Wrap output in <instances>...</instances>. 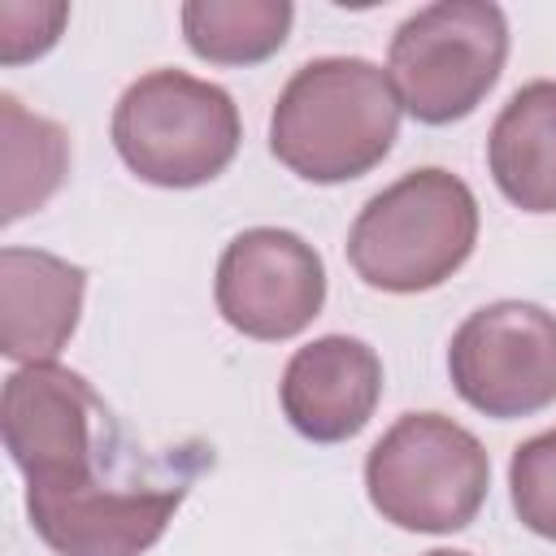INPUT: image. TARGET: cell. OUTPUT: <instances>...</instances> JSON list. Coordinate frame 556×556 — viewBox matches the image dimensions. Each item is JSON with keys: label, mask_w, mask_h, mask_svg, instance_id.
Here are the masks:
<instances>
[{"label": "cell", "mask_w": 556, "mask_h": 556, "mask_svg": "<svg viewBox=\"0 0 556 556\" xmlns=\"http://www.w3.org/2000/svg\"><path fill=\"white\" fill-rule=\"evenodd\" d=\"M400 135V96L365 56L304 61L274 100L269 152L304 182H352L382 165Z\"/></svg>", "instance_id": "cell-1"}, {"label": "cell", "mask_w": 556, "mask_h": 556, "mask_svg": "<svg viewBox=\"0 0 556 556\" xmlns=\"http://www.w3.org/2000/svg\"><path fill=\"white\" fill-rule=\"evenodd\" d=\"M478 243V200L452 169L426 165L382 187L348 230V265L374 291L443 287Z\"/></svg>", "instance_id": "cell-2"}, {"label": "cell", "mask_w": 556, "mask_h": 556, "mask_svg": "<svg viewBox=\"0 0 556 556\" xmlns=\"http://www.w3.org/2000/svg\"><path fill=\"white\" fill-rule=\"evenodd\" d=\"M243 126L226 87L187 70L135 78L113 109V148L152 187L187 191L213 182L239 152Z\"/></svg>", "instance_id": "cell-3"}, {"label": "cell", "mask_w": 556, "mask_h": 556, "mask_svg": "<svg viewBox=\"0 0 556 556\" xmlns=\"http://www.w3.org/2000/svg\"><path fill=\"white\" fill-rule=\"evenodd\" d=\"M486 447L443 413H404L365 456L369 504L413 534L465 530L486 504Z\"/></svg>", "instance_id": "cell-4"}, {"label": "cell", "mask_w": 556, "mask_h": 556, "mask_svg": "<svg viewBox=\"0 0 556 556\" xmlns=\"http://www.w3.org/2000/svg\"><path fill=\"white\" fill-rule=\"evenodd\" d=\"M508 61V22L491 0H439L408 13L387 48V78L400 109L421 126L469 117L500 83Z\"/></svg>", "instance_id": "cell-5"}, {"label": "cell", "mask_w": 556, "mask_h": 556, "mask_svg": "<svg viewBox=\"0 0 556 556\" xmlns=\"http://www.w3.org/2000/svg\"><path fill=\"white\" fill-rule=\"evenodd\" d=\"M0 430L30 491L100 482L96 465L117 443L113 417L91 382L65 365H22L4 378Z\"/></svg>", "instance_id": "cell-6"}, {"label": "cell", "mask_w": 556, "mask_h": 556, "mask_svg": "<svg viewBox=\"0 0 556 556\" xmlns=\"http://www.w3.org/2000/svg\"><path fill=\"white\" fill-rule=\"evenodd\" d=\"M447 378L482 417L543 413L556 404V313L530 300H495L469 313L452 334Z\"/></svg>", "instance_id": "cell-7"}, {"label": "cell", "mask_w": 556, "mask_h": 556, "mask_svg": "<svg viewBox=\"0 0 556 556\" xmlns=\"http://www.w3.org/2000/svg\"><path fill=\"white\" fill-rule=\"evenodd\" d=\"M213 300L222 321L248 339H295L326 304L321 252L295 230L252 226L226 243L213 278Z\"/></svg>", "instance_id": "cell-8"}, {"label": "cell", "mask_w": 556, "mask_h": 556, "mask_svg": "<svg viewBox=\"0 0 556 556\" xmlns=\"http://www.w3.org/2000/svg\"><path fill=\"white\" fill-rule=\"evenodd\" d=\"M187 486H113L87 482L65 491H30L35 534L56 556H143L169 530Z\"/></svg>", "instance_id": "cell-9"}, {"label": "cell", "mask_w": 556, "mask_h": 556, "mask_svg": "<svg viewBox=\"0 0 556 556\" xmlns=\"http://www.w3.org/2000/svg\"><path fill=\"white\" fill-rule=\"evenodd\" d=\"M382 400V361L365 339L321 334L291 352L278 404L308 443H343L361 434Z\"/></svg>", "instance_id": "cell-10"}, {"label": "cell", "mask_w": 556, "mask_h": 556, "mask_svg": "<svg viewBox=\"0 0 556 556\" xmlns=\"http://www.w3.org/2000/svg\"><path fill=\"white\" fill-rule=\"evenodd\" d=\"M87 269L39 248L0 252V352L17 365L56 361L83 317Z\"/></svg>", "instance_id": "cell-11"}, {"label": "cell", "mask_w": 556, "mask_h": 556, "mask_svg": "<svg viewBox=\"0 0 556 556\" xmlns=\"http://www.w3.org/2000/svg\"><path fill=\"white\" fill-rule=\"evenodd\" d=\"M486 165L521 213H556V78H534L508 96L491 135Z\"/></svg>", "instance_id": "cell-12"}, {"label": "cell", "mask_w": 556, "mask_h": 556, "mask_svg": "<svg viewBox=\"0 0 556 556\" xmlns=\"http://www.w3.org/2000/svg\"><path fill=\"white\" fill-rule=\"evenodd\" d=\"M182 39L208 65H261L269 61L295 22L287 0H187Z\"/></svg>", "instance_id": "cell-13"}, {"label": "cell", "mask_w": 556, "mask_h": 556, "mask_svg": "<svg viewBox=\"0 0 556 556\" xmlns=\"http://www.w3.org/2000/svg\"><path fill=\"white\" fill-rule=\"evenodd\" d=\"M0 148H4V191L0 217L17 222L43 208L70 169V139L52 117L22 109L17 96H0Z\"/></svg>", "instance_id": "cell-14"}, {"label": "cell", "mask_w": 556, "mask_h": 556, "mask_svg": "<svg viewBox=\"0 0 556 556\" xmlns=\"http://www.w3.org/2000/svg\"><path fill=\"white\" fill-rule=\"evenodd\" d=\"M508 491L521 526L556 543V430H543L513 452Z\"/></svg>", "instance_id": "cell-15"}, {"label": "cell", "mask_w": 556, "mask_h": 556, "mask_svg": "<svg viewBox=\"0 0 556 556\" xmlns=\"http://www.w3.org/2000/svg\"><path fill=\"white\" fill-rule=\"evenodd\" d=\"M65 17H70V4H61V0H52V4L4 0L0 4V61L4 65H22V61L43 56L61 39Z\"/></svg>", "instance_id": "cell-16"}, {"label": "cell", "mask_w": 556, "mask_h": 556, "mask_svg": "<svg viewBox=\"0 0 556 556\" xmlns=\"http://www.w3.org/2000/svg\"><path fill=\"white\" fill-rule=\"evenodd\" d=\"M426 556H469V552H447V547H439V552H426Z\"/></svg>", "instance_id": "cell-17"}]
</instances>
